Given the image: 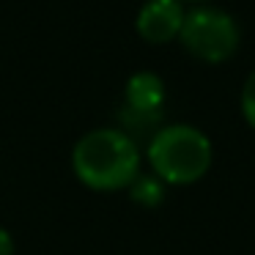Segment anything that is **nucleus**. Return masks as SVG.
Listing matches in <instances>:
<instances>
[{
	"label": "nucleus",
	"mask_w": 255,
	"mask_h": 255,
	"mask_svg": "<svg viewBox=\"0 0 255 255\" xmlns=\"http://www.w3.org/2000/svg\"><path fill=\"white\" fill-rule=\"evenodd\" d=\"M72 170L77 181L94 192H118L137 178L140 148L127 129H91L74 143Z\"/></svg>",
	"instance_id": "1"
},
{
	"label": "nucleus",
	"mask_w": 255,
	"mask_h": 255,
	"mask_svg": "<svg viewBox=\"0 0 255 255\" xmlns=\"http://www.w3.org/2000/svg\"><path fill=\"white\" fill-rule=\"evenodd\" d=\"M145 159L162 184L187 187L209 173L214 145L209 134L192 124H165L148 137Z\"/></svg>",
	"instance_id": "2"
},
{
	"label": "nucleus",
	"mask_w": 255,
	"mask_h": 255,
	"mask_svg": "<svg viewBox=\"0 0 255 255\" xmlns=\"http://www.w3.org/2000/svg\"><path fill=\"white\" fill-rule=\"evenodd\" d=\"M181 47L203 63H222L236 55L242 44V28L236 17L220 6L187 8L184 25L178 33Z\"/></svg>",
	"instance_id": "3"
},
{
	"label": "nucleus",
	"mask_w": 255,
	"mask_h": 255,
	"mask_svg": "<svg viewBox=\"0 0 255 255\" xmlns=\"http://www.w3.org/2000/svg\"><path fill=\"white\" fill-rule=\"evenodd\" d=\"M184 14L181 0H145L134 17V30L151 44H167L181 33Z\"/></svg>",
	"instance_id": "4"
},
{
	"label": "nucleus",
	"mask_w": 255,
	"mask_h": 255,
	"mask_svg": "<svg viewBox=\"0 0 255 255\" xmlns=\"http://www.w3.org/2000/svg\"><path fill=\"white\" fill-rule=\"evenodd\" d=\"M165 96H167L165 80L151 69H140V72L129 74L127 83H124V110L134 113L140 118L159 121Z\"/></svg>",
	"instance_id": "5"
},
{
	"label": "nucleus",
	"mask_w": 255,
	"mask_h": 255,
	"mask_svg": "<svg viewBox=\"0 0 255 255\" xmlns=\"http://www.w3.org/2000/svg\"><path fill=\"white\" fill-rule=\"evenodd\" d=\"M132 203L143 206V209H156V206L165 203V195H167V184H162L154 173H137L132 184L127 187Z\"/></svg>",
	"instance_id": "6"
},
{
	"label": "nucleus",
	"mask_w": 255,
	"mask_h": 255,
	"mask_svg": "<svg viewBox=\"0 0 255 255\" xmlns=\"http://www.w3.org/2000/svg\"><path fill=\"white\" fill-rule=\"evenodd\" d=\"M239 105H242V116L250 127L255 129V69L247 74L242 85V96H239Z\"/></svg>",
	"instance_id": "7"
},
{
	"label": "nucleus",
	"mask_w": 255,
	"mask_h": 255,
	"mask_svg": "<svg viewBox=\"0 0 255 255\" xmlns=\"http://www.w3.org/2000/svg\"><path fill=\"white\" fill-rule=\"evenodd\" d=\"M14 250H17V242H14V236L8 233V228L0 225V255H14Z\"/></svg>",
	"instance_id": "8"
},
{
	"label": "nucleus",
	"mask_w": 255,
	"mask_h": 255,
	"mask_svg": "<svg viewBox=\"0 0 255 255\" xmlns=\"http://www.w3.org/2000/svg\"><path fill=\"white\" fill-rule=\"evenodd\" d=\"M181 3H200V0H181Z\"/></svg>",
	"instance_id": "9"
}]
</instances>
